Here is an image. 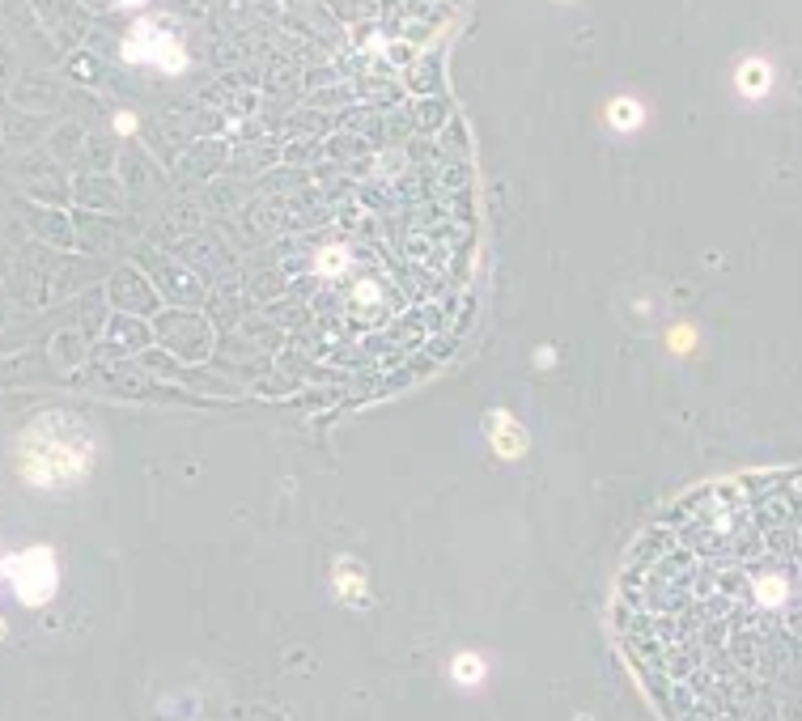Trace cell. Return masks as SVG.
<instances>
[{
    "instance_id": "obj_1",
    "label": "cell",
    "mask_w": 802,
    "mask_h": 721,
    "mask_svg": "<svg viewBox=\"0 0 802 721\" xmlns=\"http://www.w3.org/2000/svg\"><path fill=\"white\" fill-rule=\"evenodd\" d=\"M616 637L662 717H794L802 700L798 471L730 476L675 501L624 560Z\"/></svg>"
},
{
    "instance_id": "obj_2",
    "label": "cell",
    "mask_w": 802,
    "mask_h": 721,
    "mask_svg": "<svg viewBox=\"0 0 802 721\" xmlns=\"http://www.w3.org/2000/svg\"><path fill=\"white\" fill-rule=\"evenodd\" d=\"M94 459V442L85 425L68 416H43L39 425H30L17 442V463L22 476L39 488H60L85 476V467Z\"/></svg>"
},
{
    "instance_id": "obj_3",
    "label": "cell",
    "mask_w": 802,
    "mask_h": 721,
    "mask_svg": "<svg viewBox=\"0 0 802 721\" xmlns=\"http://www.w3.org/2000/svg\"><path fill=\"white\" fill-rule=\"evenodd\" d=\"M5 569H9L13 590L22 603H47L51 590H56V560H51L47 548H30L22 556H13Z\"/></svg>"
},
{
    "instance_id": "obj_4",
    "label": "cell",
    "mask_w": 802,
    "mask_h": 721,
    "mask_svg": "<svg viewBox=\"0 0 802 721\" xmlns=\"http://www.w3.org/2000/svg\"><path fill=\"white\" fill-rule=\"evenodd\" d=\"M764 85H769V64H760V60L743 64V73H739V90L756 98V94H764Z\"/></svg>"
},
{
    "instance_id": "obj_5",
    "label": "cell",
    "mask_w": 802,
    "mask_h": 721,
    "mask_svg": "<svg viewBox=\"0 0 802 721\" xmlns=\"http://www.w3.org/2000/svg\"><path fill=\"white\" fill-rule=\"evenodd\" d=\"M641 119V107L633 98H620V102H612V123L616 128H633V123Z\"/></svg>"
},
{
    "instance_id": "obj_6",
    "label": "cell",
    "mask_w": 802,
    "mask_h": 721,
    "mask_svg": "<svg viewBox=\"0 0 802 721\" xmlns=\"http://www.w3.org/2000/svg\"><path fill=\"white\" fill-rule=\"evenodd\" d=\"M119 5H132V0H119Z\"/></svg>"
}]
</instances>
